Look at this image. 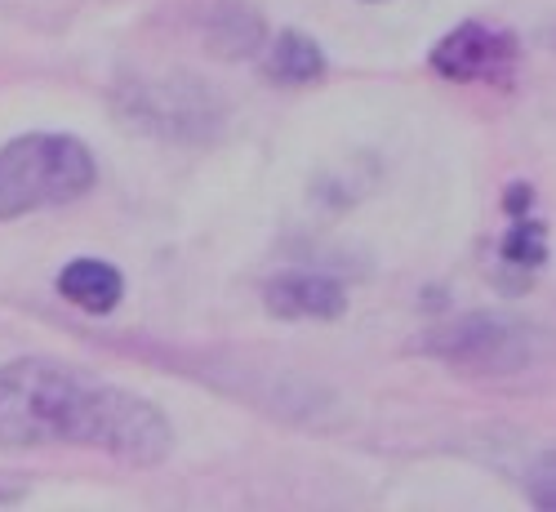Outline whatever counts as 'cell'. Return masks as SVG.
I'll list each match as a JSON object with an SVG mask.
<instances>
[{
    "mask_svg": "<svg viewBox=\"0 0 556 512\" xmlns=\"http://www.w3.org/2000/svg\"><path fill=\"white\" fill-rule=\"evenodd\" d=\"M99 384L45 357H18L0 370V446H85Z\"/></svg>",
    "mask_w": 556,
    "mask_h": 512,
    "instance_id": "1",
    "label": "cell"
},
{
    "mask_svg": "<svg viewBox=\"0 0 556 512\" xmlns=\"http://www.w3.org/2000/svg\"><path fill=\"white\" fill-rule=\"evenodd\" d=\"M99 183V165L72 134H18L0 148V223L80 201Z\"/></svg>",
    "mask_w": 556,
    "mask_h": 512,
    "instance_id": "2",
    "label": "cell"
},
{
    "mask_svg": "<svg viewBox=\"0 0 556 512\" xmlns=\"http://www.w3.org/2000/svg\"><path fill=\"white\" fill-rule=\"evenodd\" d=\"M116 112L169 143H205L223 129V103L197 76H148L116 89Z\"/></svg>",
    "mask_w": 556,
    "mask_h": 512,
    "instance_id": "3",
    "label": "cell"
},
{
    "mask_svg": "<svg viewBox=\"0 0 556 512\" xmlns=\"http://www.w3.org/2000/svg\"><path fill=\"white\" fill-rule=\"evenodd\" d=\"M424 352L445 365L472 370V375H513L534 357V330L503 312H468L450 325H437L424 339Z\"/></svg>",
    "mask_w": 556,
    "mask_h": 512,
    "instance_id": "4",
    "label": "cell"
},
{
    "mask_svg": "<svg viewBox=\"0 0 556 512\" xmlns=\"http://www.w3.org/2000/svg\"><path fill=\"white\" fill-rule=\"evenodd\" d=\"M85 446L108 450L112 459L134 463V469H156V463H165L174 450V428L148 397L99 384L94 424H89Z\"/></svg>",
    "mask_w": 556,
    "mask_h": 512,
    "instance_id": "5",
    "label": "cell"
},
{
    "mask_svg": "<svg viewBox=\"0 0 556 512\" xmlns=\"http://www.w3.org/2000/svg\"><path fill=\"white\" fill-rule=\"evenodd\" d=\"M513 67H517V36L481 18L458 23L432 50V72L454 85H472V80L498 85V80H513Z\"/></svg>",
    "mask_w": 556,
    "mask_h": 512,
    "instance_id": "6",
    "label": "cell"
},
{
    "mask_svg": "<svg viewBox=\"0 0 556 512\" xmlns=\"http://www.w3.org/2000/svg\"><path fill=\"white\" fill-rule=\"evenodd\" d=\"M263 303L281 321H334L348 312V290L330 272H281L263 286Z\"/></svg>",
    "mask_w": 556,
    "mask_h": 512,
    "instance_id": "7",
    "label": "cell"
},
{
    "mask_svg": "<svg viewBox=\"0 0 556 512\" xmlns=\"http://www.w3.org/2000/svg\"><path fill=\"white\" fill-rule=\"evenodd\" d=\"M59 295L89 312V316H108L121 299H125V276L121 267H112L108 259H72L63 272H59Z\"/></svg>",
    "mask_w": 556,
    "mask_h": 512,
    "instance_id": "8",
    "label": "cell"
},
{
    "mask_svg": "<svg viewBox=\"0 0 556 512\" xmlns=\"http://www.w3.org/2000/svg\"><path fill=\"white\" fill-rule=\"evenodd\" d=\"M205 45L223 59H250L263 50V18L241 0H218L205 14Z\"/></svg>",
    "mask_w": 556,
    "mask_h": 512,
    "instance_id": "9",
    "label": "cell"
},
{
    "mask_svg": "<svg viewBox=\"0 0 556 512\" xmlns=\"http://www.w3.org/2000/svg\"><path fill=\"white\" fill-rule=\"evenodd\" d=\"M263 72L276 85H312L326 76V54H320V45L307 32H281L263 59Z\"/></svg>",
    "mask_w": 556,
    "mask_h": 512,
    "instance_id": "10",
    "label": "cell"
},
{
    "mask_svg": "<svg viewBox=\"0 0 556 512\" xmlns=\"http://www.w3.org/2000/svg\"><path fill=\"white\" fill-rule=\"evenodd\" d=\"M503 259L513 263V267H526V272H534V267H543L547 263V227L543 223H530V218H521L517 227H507V237H503Z\"/></svg>",
    "mask_w": 556,
    "mask_h": 512,
    "instance_id": "11",
    "label": "cell"
},
{
    "mask_svg": "<svg viewBox=\"0 0 556 512\" xmlns=\"http://www.w3.org/2000/svg\"><path fill=\"white\" fill-rule=\"evenodd\" d=\"M534 482H539V490L530 486V499H534L543 512H552V508H556V495H552V482H556V477H552V450H543V459H539V477H534Z\"/></svg>",
    "mask_w": 556,
    "mask_h": 512,
    "instance_id": "12",
    "label": "cell"
},
{
    "mask_svg": "<svg viewBox=\"0 0 556 512\" xmlns=\"http://www.w3.org/2000/svg\"><path fill=\"white\" fill-rule=\"evenodd\" d=\"M530 201H534V192L526 188V183H517V188H513V197H507V210H513V214H521Z\"/></svg>",
    "mask_w": 556,
    "mask_h": 512,
    "instance_id": "13",
    "label": "cell"
},
{
    "mask_svg": "<svg viewBox=\"0 0 556 512\" xmlns=\"http://www.w3.org/2000/svg\"><path fill=\"white\" fill-rule=\"evenodd\" d=\"M369 5H383V0H369Z\"/></svg>",
    "mask_w": 556,
    "mask_h": 512,
    "instance_id": "14",
    "label": "cell"
}]
</instances>
